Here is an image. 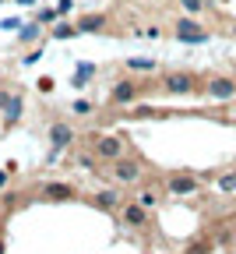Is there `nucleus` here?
I'll list each match as a JSON object with an SVG mask.
<instances>
[{
    "label": "nucleus",
    "mask_w": 236,
    "mask_h": 254,
    "mask_svg": "<svg viewBox=\"0 0 236 254\" xmlns=\"http://www.w3.org/2000/svg\"><path fill=\"white\" fill-rule=\"evenodd\" d=\"M170 190H173V194H194V190H197V180L194 177H170Z\"/></svg>",
    "instance_id": "0eeeda50"
},
{
    "label": "nucleus",
    "mask_w": 236,
    "mask_h": 254,
    "mask_svg": "<svg viewBox=\"0 0 236 254\" xmlns=\"http://www.w3.org/2000/svg\"><path fill=\"white\" fill-rule=\"evenodd\" d=\"M233 32H236V28H233Z\"/></svg>",
    "instance_id": "a878e982"
},
{
    "label": "nucleus",
    "mask_w": 236,
    "mask_h": 254,
    "mask_svg": "<svg viewBox=\"0 0 236 254\" xmlns=\"http://www.w3.org/2000/svg\"><path fill=\"white\" fill-rule=\"evenodd\" d=\"M138 177H141V163L138 159H113V180L117 184H138Z\"/></svg>",
    "instance_id": "f257e3e1"
},
{
    "label": "nucleus",
    "mask_w": 236,
    "mask_h": 254,
    "mask_svg": "<svg viewBox=\"0 0 236 254\" xmlns=\"http://www.w3.org/2000/svg\"><path fill=\"white\" fill-rule=\"evenodd\" d=\"M74 113H92V103H85V99H81V103H74Z\"/></svg>",
    "instance_id": "4be33fe9"
},
{
    "label": "nucleus",
    "mask_w": 236,
    "mask_h": 254,
    "mask_svg": "<svg viewBox=\"0 0 236 254\" xmlns=\"http://www.w3.org/2000/svg\"><path fill=\"white\" fill-rule=\"evenodd\" d=\"M148 208L145 205H138V201H130V205H123V222H130V226H145V222H148V215H145Z\"/></svg>",
    "instance_id": "39448f33"
},
{
    "label": "nucleus",
    "mask_w": 236,
    "mask_h": 254,
    "mask_svg": "<svg viewBox=\"0 0 236 254\" xmlns=\"http://www.w3.org/2000/svg\"><path fill=\"white\" fill-rule=\"evenodd\" d=\"M138 99V85H130V81H120L113 88V103H134Z\"/></svg>",
    "instance_id": "1a4fd4ad"
},
{
    "label": "nucleus",
    "mask_w": 236,
    "mask_h": 254,
    "mask_svg": "<svg viewBox=\"0 0 236 254\" xmlns=\"http://www.w3.org/2000/svg\"><path fill=\"white\" fill-rule=\"evenodd\" d=\"M177 39L180 43H208V32L205 28H197V32H177Z\"/></svg>",
    "instance_id": "ddd939ff"
},
{
    "label": "nucleus",
    "mask_w": 236,
    "mask_h": 254,
    "mask_svg": "<svg viewBox=\"0 0 236 254\" xmlns=\"http://www.w3.org/2000/svg\"><path fill=\"white\" fill-rule=\"evenodd\" d=\"M0 254H7V247H4V240H0Z\"/></svg>",
    "instance_id": "b1692460"
},
{
    "label": "nucleus",
    "mask_w": 236,
    "mask_h": 254,
    "mask_svg": "<svg viewBox=\"0 0 236 254\" xmlns=\"http://www.w3.org/2000/svg\"><path fill=\"white\" fill-rule=\"evenodd\" d=\"M194 74H166L162 78V88L166 92H173V95H187V92H194Z\"/></svg>",
    "instance_id": "7ed1b4c3"
},
{
    "label": "nucleus",
    "mask_w": 236,
    "mask_h": 254,
    "mask_svg": "<svg viewBox=\"0 0 236 254\" xmlns=\"http://www.w3.org/2000/svg\"><path fill=\"white\" fill-rule=\"evenodd\" d=\"M205 92H208V99H215V103H229V99H236V81L233 78H212L205 85Z\"/></svg>",
    "instance_id": "f03ea898"
},
{
    "label": "nucleus",
    "mask_w": 236,
    "mask_h": 254,
    "mask_svg": "<svg viewBox=\"0 0 236 254\" xmlns=\"http://www.w3.org/2000/svg\"><path fill=\"white\" fill-rule=\"evenodd\" d=\"M183 254H208V244H205V240H194V244H190Z\"/></svg>",
    "instance_id": "a211bd4d"
},
{
    "label": "nucleus",
    "mask_w": 236,
    "mask_h": 254,
    "mask_svg": "<svg viewBox=\"0 0 236 254\" xmlns=\"http://www.w3.org/2000/svg\"><path fill=\"white\" fill-rule=\"evenodd\" d=\"M21 117V99L14 95V99H7V120H18Z\"/></svg>",
    "instance_id": "dca6fc26"
},
{
    "label": "nucleus",
    "mask_w": 236,
    "mask_h": 254,
    "mask_svg": "<svg viewBox=\"0 0 236 254\" xmlns=\"http://www.w3.org/2000/svg\"><path fill=\"white\" fill-rule=\"evenodd\" d=\"M134 201H138V205H145V208H155V201H159V198H155V190H141V194L134 198Z\"/></svg>",
    "instance_id": "2eb2a0df"
},
{
    "label": "nucleus",
    "mask_w": 236,
    "mask_h": 254,
    "mask_svg": "<svg viewBox=\"0 0 236 254\" xmlns=\"http://www.w3.org/2000/svg\"><path fill=\"white\" fill-rule=\"evenodd\" d=\"M219 187H222V190H236V173H226V177H219Z\"/></svg>",
    "instance_id": "f3484780"
},
{
    "label": "nucleus",
    "mask_w": 236,
    "mask_h": 254,
    "mask_svg": "<svg viewBox=\"0 0 236 254\" xmlns=\"http://www.w3.org/2000/svg\"><path fill=\"white\" fill-rule=\"evenodd\" d=\"M43 198H57V201L74 198V187H71V184H46V187H43Z\"/></svg>",
    "instance_id": "6e6552de"
},
{
    "label": "nucleus",
    "mask_w": 236,
    "mask_h": 254,
    "mask_svg": "<svg viewBox=\"0 0 236 254\" xmlns=\"http://www.w3.org/2000/svg\"><path fill=\"white\" fill-rule=\"evenodd\" d=\"M127 67H130V71H145V74H152V71H159V60H148V57H130V60H127Z\"/></svg>",
    "instance_id": "9d476101"
},
{
    "label": "nucleus",
    "mask_w": 236,
    "mask_h": 254,
    "mask_svg": "<svg viewBox=\"0 0 236 254\" xmlns=\"http://www.w3.org/2000/svg\"><path fill=\"white\" fill-rule=\"evenodd\" d=\"M117 201H120V198H117V190H99V194H95V205L103 208V212H113Z\"/></svg>",
    "instance_id": "9b49d317"
},
{
    "label": "nucleus",
    "mask_w": 236,
    "mask_h": 254,
    "mask_svg": "<svg viewBox=\"0 0 236 254\" xmlns=\"http://www.w3.org/2000/svg\"><path fill=\"white\" fill-rule=\"evenodd\" d=\"M53 36H57V39H71V36H78V25H67V21H60V25L53 28Z\"/></svg>",
    "instance_id": "4468645a"
},
{
    "label": "nucleus",
    "mask_w": 236,
    "mask_h": 254,
    "mask_svg": "<svg viewBox=\"0 0 236 254\" xmlns=\"http://www.w3.org/2000/svg\"><path fill=\"white\" fill-rule=\"evenodd\" d=\"M95 152L103 155V159H120V155H123V141L113 138V134H106V138H99V141H95Z\"/></svg>",
    "instance_id": "20e7f679"
},
{
    "label": "nucleus",
    "mask_w": 236,
    "mask_h": 254,
    "mask_svg": "<svg viewBox=\"0 0 236 254\" xmlns=\"http://www.w3.org/2000/svg\"><path fill=\"white\" fill-rule=\"evenodd\" d=\"M7 184V170H0V187H4Z\"/></svg>",
    "instance_id": "5701e85b"
},
{
    "label": "nucleus",
    "mask_w": 236,
    "mask_h": 254,
    "mask_svg": "<svg viewBox=\"0 0 236 254\" xmlns=\"http://www.w3.org/2000/svg\"><path fill=\"white\" fill-rule=\"evenodd\" d=\"M103 25H106V18H103V14H88V18H81V21H78V32H99Z\"/></svg>",
    "instance_id": "f8f14e48"
},
{
    "label": "nucleus",
    "mask_w": 236,
    "mask_h": 254,
    "mask_svg": "<svg viewBox=\"0 0 236 254\" xmlns=\"http://www.w3.org/2000/svg\"><path fill=\"white\" fill-rule=\"evenodd\" d=\"M39 36V25H25V32H21V39H36Z\"/></svg>",
    "instance_id": "aec40b11"
},
{
    "label": "nucleus",
    "mask_w": 236,
    "mask_h": 254,
    "mask_svg": "<svg viewBox=\"0 0 236 254\" xmlns=\"http://www.w3.org/2000/svg\"><path fill=\"white\" fill-rule=\"evenodd\" d=\"M180 4H183V11H190V14H197L201 7H205V4H201V0H180Z\"/></svg>",
    "instance_id": "6ab92c4d"
},
{
    "label": "nucleus",
    "mask_w": 236,
    "mask_h": 254,
    "mask_svg": "<svg viewBox=\"0 0 236 254\" xmlns=\"http://www.w3.org/2000/svg\"><path fill=\"white\" fill-rule=\"evenodd\" d=\"M0 106H7V99H4V95H0Z\"/></svg>",
    "instance_id": "393cba45"
},
{
    "label": "nucleus",
    "mask_w": 236,
    "mask_h": 254,
    "mask_svg": "<svg viewBox=\"0 0 236 254\" xmlns=\"http://www.w3.org/2000/svg\"><path fill=\"white\" fill-rule=\"evenodd\" d=\"M50 138H53V148H67V145L74 141V131L67 124H53L50 127Z\"/></svg>",
    "instance_id": "423d86ee"
},
{
    "label": "nucleus",
    "mask_w": 236,
    "mask_h": 254,
    "mask_svg": "<svg viewBox=\"0 0 236 254\" xmlns=\"http://www.w3.org/2000/svg\"><path fill=\"white\" fill-rule=\"evenodd\" d=\"M71 7H74V0H60V4H57V14H67Z\"/></svg>",
    "instance_id": "412c9836"
}]
</instances>
